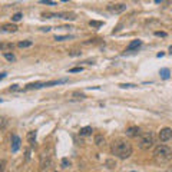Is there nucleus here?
<instances>
[{
    "label": "nucleus",
    "mask_w": 172,
    "mask_h": 172,
    "mask_svg": "<svg viewBox=\"0 0 172 172\" xmlns=\"http://www.w3.org/2000/svg\"><path fill=\"white\" fill-rule=\"evenodd\" d=\"M111 150H112V155H115L116 158H119V159H126V158H129V156L132 155L134 148H132V145L129 144L128 141L116 139V141H113Z\"/></svg>",
    "instance_id": "1"
},
{
    "label": "nucleus",
    "mask_w": 172,
    "mask_h": 172,
    "mask_svg": "<svg viewBox=\"0 0 172 172\" xmlns=\"http://www.w3.org/2000/svg\"><path fill=\"white\" fill-rule=\"evenodd\" d=\"M154 158L158 162H168L172 158V149L167 145H158L154 149Z\"/></svg>",
    "instance_id": "2"
},
{
    "label": "nucleus",
    "mask_w": 172,
    "mask_h": 172,
    "mask_svg": "<svg viewBox=\"0 0 172 172\" xmlns=\"http://www.w3.org/2000/svg\"><path fill=\"white\" fill-rule=\"evenodd\" d=\"M154 135H152V132H146V134L141 135L139 136V142H138V146H139L141 149L144 150H148L150 149L152 146H154Z\"/></svg>",
    "instance_id": "3"
},
{
    "label": "nucleus",
    "mask_w": 172,
    "mask_h": 172,
    "mask_svg": "<svg viewBox=\"0 0 172 172\" xmlns=\"http://www.w3.org/2000/svg\"><path fill=\"white\" fill-rule=\"evenodd\" d=\"M52 165H53V162H52L50 156L49 155L42 156V161H40V169H42V172H49L52 169Z\"/></svg>",
    "instance_id": "4"
},
{
    "label": "nucleus",
    "mask_w": 172,
    "mask_h": 172,
    "mask_svg": "<svg viewBox=\"0 0 172 172\" xmlns=\"http://www.w3.org/2000/svg\"><path fill=\"white\" fill-rule=\"evenodd\" d=\"M158 136H159V141H161V142L171 141L172 139V129L171 128H162L161 131H159Z\"/></svg>",
    "instance_id": "5"
},
{
    "label": "nucleus",
    "mask_w": 172,
    "mask_h": 172,
    "mask_svg": "<svg viewBox=\"0 0 172 172\" xmlns=\"http://www.w3.org/2000/svg\"><path fill=\"white\" fill-rule=\"evenodd\" d=\"M108 10H111L112 13H124L126 10V5L125 3H116V5H109Z\"/></svg>",
    "instance_id": "6"
},
{
    "label": "nucleus",
    "mask_w": 172,
    "mask_h": 172,
    "mask_svg": "<svg viewBox=\"0 0 172 172\" xmlns=\"http://www.w3.org/2000/svg\"><path fill=\"white\" fill-rule=\"evenodd\" d=\"M17 29H19V27H17L16 25H13V23H6V25H2V26H0V32L15 33V32H17Z\"/></svg>",
    "instance_id": "7"
},
{
    "label": "nucleus",
    "mask_w": 172,
    "mask_h": 172,
    "mask_svg": "<svg viewBox=\"0 0 172 172\" xmlns=\"http://www.w3.org/2000/svg\"><path fill=\"white\" fill-rule=\"evenodd\" d=\"M20 144H22L20 138L17 135H12V152H17L20 149Z\"/></svg>",
    "instance_id": "8"
},
{
    "label": "nucleus",
    "mask_w": 172,
    "mask_h": 172,
    "mask_svg": "<svg viewBox=\"0 0 172 172\" xmlns=\"http://www.w3.org/2000/svg\"><path fill=\"white\" fill-rule=\"evenodd\" d=\"M139 134H141V131L138 126H131V128L126 129V136H131V138H136Z\"/></svg>",
    "instance_id": "9"
},
{
    "label": "nucleus",
    "mask_w": 172,
    "mask_h": 172,
    "mask_svg": "<svg viewBox=\"0 0 172 172\" xmlns=\"http://www.w3.org/2000/svg\"><path fill=\"white\" fill-rule=\"evenodd\" d=\"M105 138H103V135H96L95 136V145L98 146V148H101V146H103L105 145Z\"/></svg>",
    "instance_id": "10"
},
{
    "label": "nucleus",
    "mask_w": 172,
    "mask_h": 172,
    "mask_svg": "<svg viewBox=\"0 0 172 172\" xmlns=\"http://www.w3.org/2000/svg\"><path fill=\"white\" fill-rule=\"evenodd\" d=\"M139 46H142V40H132V42L128 45V50H135Z\"/></svg>",
    "instance_id": "11"
},
{
    "label": "nucleus",
    "mask_w": 172,
    "mask_h": 172,
    "mask_svg": "<svg viewBox=\"0 0 172 172\" xmlns=\"http://www.w3.org/2000/svg\"><path fill=\"white\" fill-rule=\"evenodd\" d=\"M92 126H85V128H82L81 131H79V135L81 136H89V135H92Z\"/></svg>",
    "instance_id": "12"
},
{
    "label": "nucleus",
    "mask_w": 172,
    "mask_h": 172,
    "mask_svg": "<svg viewBox=\"0 0 172 172\" xmlns=\"http://www.w3.org/2000/svg\"><path fill=\"white\" fill-rule=\"evenodd\" d=\"M40 88H45V83H42V82H36V83H29V85L26 86L27 91H29V89H40Z\"/></svg>",
    "instance_id": "13"
},
{
    "label": "nucleus",
    "mask_w": 172,
    "mask_h": 172,
    "mask_svg": "<svg viewBox=\"0 0 172 172\" xmlns=\"http://www.w3.org/2000/svg\"><path fill=\"white\" fill-rule=\"evenodd\" d=\"M159 75H161L162 79H169L171 72H169V69H168V68H162V69L159 70Z\"/></svg>",
    "instance_id": "14"
},
{
    "label": "nucleus",
    "mask_w": 172,
    "mask_h": 172,
    "mask_svg": "<svg viewBox=\"0 0 172 172\" xmlns=\"http://www.w3.org/2000/svg\"><path fill=\"white\" fill-rule=\"evenodd\" d=\"M36 136H38V132H36V131H30V132L27 134V141H29L30 144H35Z\"/></svg>",
    "instance_id": "15"
},
{
    "label": "nucleus",
    "mask_w": 172,
    "mask_h": 172,
    "mask_svg": "<svg viewBox=\"0 0 172 172\" xmlns=\"http://www.w3.org/2000/svg\"><path fill=\"white\" fill-rule=\"evenodd\" d=\"M32 45H33V42H32V40H23V42H19V43H17V46H19V48H20V49L30 48Z\"/></svg>",
    "instance_id": "16"
},
{
    "label": "nucleus",
    "mask_w": 172,
    "mask_h": 172,
    "mask_svg": "<svg viewBox=\"0 0 172 172\" xmlns=\"http://www.w3.org/2000/svg\"><path fill=\"white\" fill-rule=\"evenodd\" d=\"M3 56H5V59H6V60H9V62H15V60H16L15 55L10 53V52H5V53H3Z\"/></svg>",
    "instance_id": "17"
},
{
    "label": "nucleus",
    "mask_w": 172,
    "mask_h": 172,
    "mask_svg": "<svg viewBox=\"0 0 172 172\" xmlns=\"http://www.w3.org/2000/svg\"><path fill=\"white\" fill-rule=\"evenodd\" d=\"M69 39H72V36H69V35H64V36H56L55 40H58V42H63V40H69Z\"/></svg>",
    "instance_id": "18"
},
{
    "label": "nucleus",
    "mask_w": 172,
    "mask_h": 172,
    "mask_svg": "<svg viewBox=\"0 0 172 172\" xmlns=\"http://www.w3.org/2000/svg\"><path fill=\"white\" fill-rule=\"evenodd\" d=\"M72 98H75V99H86V96L81 92H73L72 93Z\"/></svg>",
    "instance_id": "19"
},
{
    "label": "nucleus",
    "mask_w": 172,
    "mask_h": 172,
    "mask_svg": "<svg viewBox=\"0 0 172 172\" xmlns=\"http://www.w3.org/2000/svg\"><path fill=\"white\" fill-rule=\"evenodd\" d=\"M13 48H15V45H13V43H2V46H0L2 50H6V49H13Z\"/></svg>",
    "instance_id": "20"
},
{
    "label": "nucleus",
    "mask_w": 172,
    "mask_h": 172,
    "mask_svg": "<svg viewBox=\"0 0 172 172\" xmlns=\"http://www.w3.org/2000/svg\"><path fill=\"white\" fill-rule=\"evenodd\" d=\"M60 165H62V168H69L70 167V161L68 159V158H63L62 162H60Z\"/></svg>",
    "instance_id": "21"
},
{
    "label": "nucleus",
    "mask_w": 172,
    "mask_h": 172,
    "mask_svg": "<svg viewBox=\"0 0 172 172\" xmlns=\"http://www.w3.org/2000/svg\"><path fill=\"white\" fill-rule=\"evenodd\" d=\"M22 17H23V15H22L20 12H19V13H15V15L12 16V20H13V22H19Z\"/></svg>",
    "instance_id": "22"
},
{
    "label": "nucleus",
    "mask_w": 172,
    "mask_h": 172,
    "mask_svg": "<svg viewBox=\"0 0 172 172\" xmlns=\"http://www.w3.org/2000/svg\"><path fill=\"white\" fill-rule=\"evenodd\" d=\"M119 88H122V89H126V88H136V85H134V83H121Z\"/></svg>",
    "instance_id": "23"
},
{
    "label": "nucleus",
    "mask_w": 172,
    "mask_h": 172,
    "mask_svg": "<svg viewBox=\"0 0 172 172\" xmlns=\"http://www.w3.org/2000/svg\"><path fill=\"white\" fill-rule=\"evenodd\" d=\"M7 125V121H6V118H3V116H0V129H3Z\"/></svg>",
    "instance_id": "24"
},
{
    "label": "nucleus",
    "mask_w": 172,
    "mask_h": 172,
    "mask_svg": "<svg viewBox=\"0 0 172 172\" xmlns=\"http://www.w3.org/2000/svg\"><path fill=\"white\" fill-rule=\"evenodd\" d=\"M89 25H91L92 27H101L102 26V22H89Z\"/></svg>",
    "instance_id": "25"
},
{
    "label": "nucleus",
    "mask_w": 172,
    "mask_h": 172,
    "mask_svg": "<svg viewBox=\"0 0 172 172\" xmlns=\"http://www.w3.org/2000/svg\"><path fill=\"white\" fill-rule=\"evenodd\" d=\"M106 165H108V168H116V162H113L112 159H109V161H106Z\"/></svg>",
    "instance_id": "26"
},
{
    "label": "nucleus",
    "mask_w": 172,
    "mask_h": 172,
    "mask_svg": "<svg viewBox=\"0 0 172 172\" xmlns=\"http://www.w3.org/2000/svg\"><path fill=\"white\" fill-rule=\"evenodd\" d=\"M81 50H70L69 52V56H81Z\"/></svg>",
    "instance_id": "27"
},
{
    "label": "nucleus",
    "mask_w": 172,
    "mask_h": 172,
    "mask_svg": "<svg viewBox=\"0 0 172 172\" xmlns=\"http://www.w3.org/2000/svg\"><path fill=\"white\" fill-rule=\"evenodd\" d=\"M40 3H43V5H50V6H55V5H56L53 0H40Z\"/></svg>",
    "instance_id": "28"
},
{
    "label": "nucleus",
    "mask_w": 172,
    "mask_h": 172,
    "mask_svg": "<svg viewBox=\"0 0 172 172\" xmlns=\"http://www.w3.org/2000/svg\"><path fill=\"white\" fill-rule=\"evenodd\" d=\"M82 70H83V68H72L69 72L70 73H78V72H82Z\"/></svg>",
    "instance_id": "29"
},
{
    "label": "nucleus",
    "mask_w": 172,
    "mask_h": 172,
    "mask_svg": "<svg viewBox=\"0 0 172 172\" xmlns=\"http://www.w3.org/2000/svg\"><path fill=\"white\" fill-rule=\"evenodd\" d=\"M6 168V161H0V172H5Z\"/></svg>",
    "instance_id": "30"
},
{
    "label": "nucleus",
    "mask_w": 172,
    "mask_h": 172,
    "mask_svg": "<svg viewBox=\"0 0 172 172\" xmlns=\"http://www.w3.org/2000/svg\"><path fill=\"white\" fill-rule=\"evenodd\" d=\"M155 36H162V38H165V36H167V33H165V32H155Z\"/></svg>",
    "instance_id": "31"
},
{
    "label": "nucleus",
    "mask_w": 172,
    "mask_h": 172,
    "mask_svg": "<svg viewBox=\"0 0 172 172\" xmlns=\"http://www.w3.org/2000/svg\"><path fill=\"white\" fill-rule=\"evenodd\" d=\"M6 75H7L6 72H2V73H0V81H2V79H5V78H6Z\"/></svg>",
    "instance_id": "32"
},
{
    "label": "nucleus",
    "mask_w": 172,
    "mask_h": 172,
    "mask_svg": "<svg viewBox=\"0 0 172 172\" xmlns=\"http://www.w3.org/2000/svg\"><path fill=\"white\" fill-rule=\"evenodd\" d=\"M16 89H19V88H17V85H12L10 86V91H16Z\"/></svg>",
    "instance_id": "33"
},
{
    "label": "nucleus",
    "mask_w": 172,
    "mask_h": 172,
    "mask_svg": "<svg viewBox=\"0 0 172 172\" xmlns=\"http://www.w3.org/2000/svg\"><path fill=\"white\" fill-rule=\"evenodd\" d=\"M42 30H43V32H49V30H50V27H42Z\"/></svg>",
    "instance_id": "34"
},
{
    "label": "nucleus",
    "mask_w": 172,
    "mask_h": 172,
    "mask_svg": "<svg viewBox=\"0 0 172 172\" xmlns=\"http://www.w3.org/2000/svg\"><path fill=\"white\" fill-rule=\"evenodd\" d=\"M161 2H164V0H155V3H161Z\"/></svg>",
    "instance_id": "35"
},
{
    "label": "nucleus",
    "mask_w": 172,
    "mask_h": 172,
    "mask_svg": "<svg viewBox=\"0 0 172 172\" xmlns=\"http://www.w3.org/2000/svg\"><path fill=\"white\" fill-rule=\"evenodd\" d=\"M169 53L172 55V46H171V48H169Z\"/></svg>",
    "instance_id": "36"
},
{
    "label": "nucleus",
    "mask_w": 172,
    "mask_h": 172,
    "mask_svg": "<svg viewBox=\"0 0 172 172\" xmlns=\"http://www.w3.org/2000/svg\"><path fill=\"white\" fill-rule=\"evenodd\" d=\"M168 172H172V167H171V168H169V171H168Z\"/></svg>",
    "instance_id": "37"
},
{
    "label": "nucleus",
    "mask_w": 172,
    "mask_h": 172,
    "mask_svg": "<svg viewBox=\"0 0 172 172\" xmlns=\"http://www.w3.org/2000/svg\"><path fill=\"white\" fill-rule=\"evenodd\" d=\"M60 2H69V0H60Z\"/></svg>",
    "instance_id": "38"
},
{
    "label": "nucleus",
    "mask_w": 172,
    "mask_h": 172,
    "mask_svg": "<svg viewBox=\"0 0 172 172\" xmlns=\"http://www.w3.org/2000/svg\"><path fill=\"white\" fill-rule=\"evenodd\" d=\"M0 46H2V42H0Z\"/></svg>",
    "instance_id": "39"
},
{
    "label": "nucleus",
    "mask_w": 172,
    "mask_h": 172,
    "mask_svg": "<svg viewBox=\"0 0 172 172\" xmlns=\"http://www.w3.org/2000/svg\"><path fill=\"white\" fill-rule=\"evenodd\" d=\"M132 172H136V171H132Z\"/></svg>",
    "instance_id": "40"
},
{
    "label": "nucleus",
    "mask_w": 172,
    "mask_h": 172,
    "mask_svg": "<svg viewBox=\"0 0 172 172\" xmlns=\"http://www.w3.org/2000/svg\"><path fill=\"white\" fill-rule=\"evenodd\" d=\"M0 102H2V99H0Z\"/></svg>",
    "instance_id": "41"
}]
</instances>
